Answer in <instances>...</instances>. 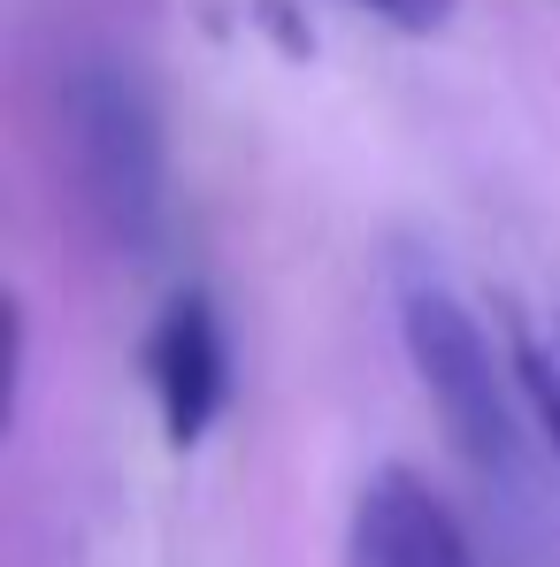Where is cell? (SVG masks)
Here are the masks:
<instances>
[{"mask_svg":"<svg viewBox=\"0 0 560 567\" xmlns=\"http://www.w3.org/2000/svg\"><path fill=\"white\" fill-rule=\"evenodd\" d=\"M146 383H154V406H162V437L185 453L215 430V414L231 406V346H223V315L215 299L192 284L162 307V322L146 330Z\"/></svg>","mask_w":560,"mask_h":567,"instance_id":"cell-3","label":"cell"},{"mask_svg":"<svg viewBox=\"0 0 560 567\" xmlns=\"http://www.w3.org/2000/svg\"><path fill=\"white\" fill-rule=\"evenodd\" d=\"M354 8L376 16V23H391V31H407V39H422V31H438L454 16V0H354Z\"/></svg>","mask_w":560,"mask_h":567,"instance_id":"cell-6","label":"cell"},{"mask_svg":"<svg viewBox=\"0 0 560 567\" xmlns=\"http://www.w3.org/2000/svg\"><path fill=\"white\" fill-rule=\"evenodd\" d=\"M515 383H522L546 445L560 453V307H538L515 322Z\"/></svg>","mask_w":560,"mask_h":567,"instance_id":"cell-5","label":"cell"},{"mask_svg":"<svg viewBox=\"0 0 560 567\" xmlns=\"http://www.w3.org/2000/svg\"><path fill=\"white\" fill-rule=\"evenodd\" d=\"M399 322H407L415 377H422V391H430L446 437H454L483 475H515V414H507V391H499V377H491V353H483L468 307L446 291V284H407Z\"/></svg>","mask_w":560,"mask_h":567,"instance_id":"cell-2","label":"cell"},{"mask_svg":"<svg viewBox=\"0 0 560 567\" xmlns=\"http://www.w3.org/2000/svg\"><path fill=\"white\" fill-rule=\"evenodd\" d=\"M62 138L93 223L123 254H146L162 230V123L146 85L123 62H78L62 85Z\"/></svg>","mask_w":560,"mask_h":567,"instance_id":"cell-1","label":"cell"},{"mask_svg":"<svg viewBox=\"0 0 560 567\" xmlns=\"http://www.w3.org/2000/svg\"><path fill=\"white\" fill-rule=\"evenodd\" d=\"M346 567H476V553H468L454 506L415 468H376L354 491Z\"/></svg>","mask_w":560,"mask_h":567,"instance_id":"cell-4","label":"cell"}]
</instances>
